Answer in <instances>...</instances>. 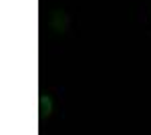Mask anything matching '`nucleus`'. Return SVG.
<instances>
[{"label":"nucleus","instance_id":"nucleus-1","mask_svg":"<svg viewBox=\"0 0 151 135\" xmlns=\"http://www.w3.org/2000/svg\"><path fill=\"white\" fill-rule=\"evenodd\" d=\"M50 107H52L50 99H48L47 95H42L40 97V117H48L50 115Z\"/></svg>","mask_w":151,"mask_h":135}]
</instances>
